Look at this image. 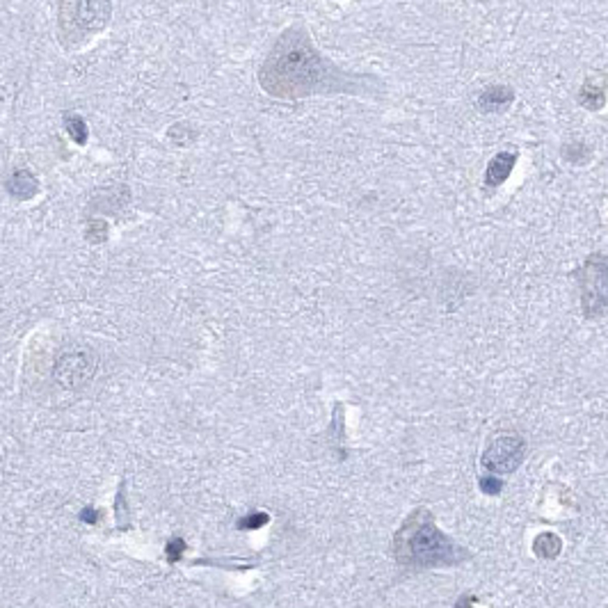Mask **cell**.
<instances>
[{
  "mask_svg": "<svg viewBox=\"0 0 608 608\" xmlns=\"http://www.w3.org/2000/svg\"><path fill=\"white\" fill-rule=\"evenodd\" d=\"M261 87L275 99H304L314 94H368L375 78L353 76L318 53L302 23L286 28L277 37L259 69Z\"/></svg>",
  "mask_w": 608,
  "mask_h": 608,
  "instance_id": "6da1fadb",
  "label": "cell"
},
{
  "mask_svg": "<svg viewBox=\"0 0 608 608\" xmlns=\"http://www.w3.org/2000/svg\"><path fill=\"white\" fill-rule=\"evenodd\" d=\"M391 553L400 570L426 572L435 568H453L471 558V553L437 529L435 514L428 508H416L407 514L391 540Z\"/></svg>",
  "mask_w": 608,
  "mask_h": 608,
  "instance_id": "7a4b0ae2",
  "label": "cell"
},
{
  "mask_svg": "<svg viewBox=\"0 0 608 608\" xmlns=\"http://www.w3.org/2000/svg\"><path fill=\"white\" fill-rule=\"evenodd\" d=\"M110 0H62L57 14V39L65 48H76L110 23Z\"/></svg>",
  "mask_w": 608,
  "mask_h": 608,
  "instance_id": "3957f363",
  "label": "cell"
},
{
  "mask_svg": "<svg viewBox=\"0 0 608 608\" xmlns=\"http://www.w3.org/2000/svg\"><path fill=\"white\" fill-rule=\"evenodd\" d=\"M581 286V309L585 318H602L608 314V256L590 254L574 272Z\"/></svg>",
  "mask_w": 608,
  "mask_h": 608,
  "instance_id": "277c9868",
  "label": "cell"
},
{
  "mask_svg": "<svg viewBox=\"0 0 608 608\" xmlns=\"http://www.w3.org/2000/svg\"><path fill=\"white\" fill-rule=\"evenodd\" d=\"M526 455V441L517 432H497L485 453L480 455V465L492 473H512L517 471Z\"/></svg>",
  "mask_w": 608,
  "mask_h": 608,
  "instance_id": "5b68a950",
  "label": "cell"
},
{
  "mask_svg": "<svg viewBox=\"0 0 608 608\" xmlns=\"http://www.w3.org/2000/svg\"><path fill=\"white\" fill-rule=\"evenodd\" d=\"M96 357L92 350H71L65 353L55 364V380L65 389H78L94 375Z\"/></svg>",
  "mask_w": 608,
  "mask_h": 608,
  "instance_id": "8992f818",
  "label": "cell"
},
{
  "mask_svg": "<svg viewBox=\"0 0 608 608\" xmlns=\"http://www.w3.org/2000/svg\"><path fill=\"white\" fill-rule=\"evenodd\" d=\"M514 162H517V153H512V151H501L490 160L487 172H485V185L490 190L499 188L501 183H506V179L512 174Z\"/></svg>",
  "mask_w": 608,
  "mask_h": 608,
  "instance_id": "52a82bcc",
  "label": "cell"
},
{
  "mask_svg": "<svg viewBox=\"0 0 608 608\" xmlns=\"http://www.w3.org/2000/svg\"><path fill=\"white\" fill-rule=\"evenodd\" d=\"M514 101V92L506 85H492L478 96V108L482 112H503Z\"/></svg>",
  "mask_w": 608,
  "mask_h": 608,
  "instance_id": "ba28073f",
  "label": "cell"
},
{
  "mask_svg": "<svg viewBox=\"0 0 608 608\" xmlns=\"http://www.w3.org/2000/svg\"><path fill=\"white\" fill-rule=\"evenodd\" d=\"M37 179L28 170H18L12 174V179L7 181V190L18 199H30L37 192Z\"/></svg>",
  "mask_w": 608,
  "mask_h": 608,
  "instance_id": "9c48e42d",
  "label": "cell"
},
{
  "mask_svg": "<svg viewBox=\"0 0 608 608\" xmlns=\"http://www.w3.org/2000/svg\"><path fill=\"white\" fill-rule=\"evenodd\" d=\"M533 551L544 560H553L563 551V540L556 533H540L533 542Z\"/></svg>",
  "mask_w": 608,
  "mask_h": 608,
  "instance_id": "30bf717a",
  "label": "cell"
},
{
  "mask_svg": "<svg viewBox=\"0 0 608 608\" xmlns=\"http://www.w3.org/2000/svg\"><path fill=\"white\" fill-rule=\"evenodd\" d=\"M579 103L583 108H588V110H599V108H604V103H606V92L602 87L592 85V82H588V85H583V89H581Z\"/></svg>",
  "mask_w": 608,
  "mask_h": 608,
  "instance_id": "8fae6325",
  "label": "cell"
},
{
  "mask_svg": "<svg viewBox=\"0 0 608 608\" xmlns=\"http://www.w3.org/2000/svg\"><path fill=\"white\" fill-rule=\"evenodd\" d=\"M65 126H67V133L71 138H74L78 144H85L87 142V123L82 117L78 115H65Z\"/></svg>",
  "mask_w": 608,
  "mask_h": 608,
  "instance_id": "7c38bea8",
  "label": "cell"
},
{
  "mask_svg": "<svg viewBox=\"0 0 608 608\" xmlns=\"http://www.w3.org/2000/svg\"><path fill=\"white\" fill-rule=\"evenodd\" d=\"M563 156L568 160H572V162H583V160H588L590 151H588L585 144H568V147L563 149Z\"/></svg>",
  "mask_w": 608,
  "mask_h": 608,
  "instance_id": "4fadbf2b",
  "label": "cell"
},
{
  "mask_svg": "<svg viewBox=\"0 0 608 608\" xmlns=\"http://www.w3.org/2000/svg\"><path fill=\"white\" fill-rule=\"evenodd\" d=\"M267 514L265 512H252V514H247V517L238 524V529H245V531H252V529H261V526H265L267 524Z\"/></svg>",
  "mask_w": 608,
  "mask_h": 608,
  "instance_id": "5bb4252c",
  "label": "cell"
},
{
  "mask_svg": "<svg viewBox=\"0 0 608 608\" xmlns=\"http://www.w3.org/2000/svg\"><path fill=\"white\" fill-rule=\"evenodd\" d=\"M478 487L482 494H487V497H497V494H501V490H503V482L494 476H485V478L478 480Z\"/></svg>",
  "mask_w": 608,
  "mask_h": 608,
  "instance_id": "9a60e30c",
  "label": "cell"
},
{
  "mask_svg": "<svg viewBox=\"0 0 608 608\" xmlns=\"http://www.w3.org/2000/svg\"><path fill=\"white\" fill-rule=\"evenodd\" d=\"M181 551H183V542L181 540H174L170 547H167V553H170V560H177L179 556H181Z\"/></svg>",
  "mask_w": 608,
  "mask_h": 608,
  "instance_id": "2e32d148",
  "label": "cell"
},
{
  "mask_svg": "<svg viewBox=\"0 0 608 608\" xmlns=\"http://www.w3.org/2000/svg\"><path fill=\"white\" fill-rule=\"evenodd\" d=\"M80 517H82V521H92V524H94V521H96V512H94V510H82Z\"/></svg>",
  "mask_w": 608,
  "mask_h": 608,
  "instance_id": "e0dca14e",
  "label": "cell"
}]
</instances>
